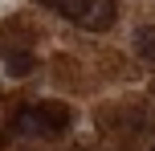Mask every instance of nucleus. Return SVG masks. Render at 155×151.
<instances>
[{
	"label": "nucleus",
	"mask_w": 155,
	"mask_h": 151,
	"mask_svg": "<svg viewBox=\"0 0 155 151\" xmlns=\"http://www.w3.org/2000/svg\"><path fill=\"white\" fill-rule=\"evenodd\" d=\"M12 131L29 139H57L70 131V106L61 102H33L12 114Z\"/></svg>",
	"instance_id": "f257e3e1"
},
{
	"label": "nucleus",
	"mask_w": 155,
	"mask_h": 151,
	"mask_svg": "<svg viewBox=\"0 0 155 151\" xmlns=\"http://www.w3.org/2000/svg\"><path fill=\"white\" fill-rule=\"evenodd\" d=\"M41 4H45L49 12L65 16V21L82 25V29H94V33L110 29V25L118 21V4L114 0H41Z\"/></svg>",
	"instance_id": "f03ea898"
},
{
	"label": "nucleus",
	"mask_w": 155,
	"mask_h": 151,
	"mask_svg": "<svg viewBox=\"0 0 155 151\" xmlns=\"http://www.w3.org/2000/svg\"><path fill=\"white\" fill-rule=\"evenodd\" d=\"M33 70H37V57L33 53H8L4 57V74L8 78H29Z\"/></svg>",
	"instance_id": "7ed1b4c3"
},
{
	"label": "nucleus",
	"mask_w": 155,
	"mask_h": 151,
	"mask_svg": "<svg viewBox=\"0 0 155 151\" xmlns=\"http://www.w3.org/2000/svg\"><path fill=\"white\" fill-rule=\"evenodd\" d=\"M139 53L155 57V29H139Z\"/></svg>",
	"instance_id": "20e7f679"
}]
</instances>
